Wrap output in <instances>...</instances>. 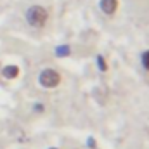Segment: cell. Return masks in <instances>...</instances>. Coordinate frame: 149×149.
<instances>
[{
	"label": "cell",
	"instance_id": "cell-6",
	"mask_svg": "<svg viewBox=\"0 0 149 149\" xmlns=\"http://www.w3.org/2000/svg\"><path fill=\"white\" fill-rule=\"evenodd\" d=\"M97 61H99V66H101V71H106V61H102V57H97Z\"/></svg>",
	"mask_w": 149,
	"mask_h": 149
},
{
	"label": "cell",
	"instance_id": "cell-1",
	"mask_svg": "<svg viewBox=\"0 0 149 149\" xmlns=\"http://www.w3.org/2000/svg\"><path fill=\"white\" fill-rule=\"evenodd\" d=\"M47 19H49V12H47V9L42 7V5H31V7L26 10V21H28V24L33 26V28H42V26H45Z\"/></svg>",
	"mask_w": 149,
	"mask_h": 149
},
{
	"label": "cell",
	"instance_id": "cell-5",
	"mask_svg": "<svg viewBox=\"0 0 149 149\" xmlns=\"http://www.w3.org/2000/svg\"><path fill=\"white\" fill-rule=\"evenodd\" d=\"M142 66L149 71V50H146V52L142 54Z\"/></svg>",
	"mask_w": 149,
	"mask_h": 149
},
{
	"label": "cell",
	"instance_id": "cell-4",
	"mask_svg": "<svg viewBox=\"0 0 149 149\" xmlns=\"http://www.w3.org/2000/svg\"><path fill=\"white\" fill-rule=\"evenodd\" d=\"M2 73H3L5 78H16V76L19 74V66H16V64H9V66L3 68Z\"/></svg>",
	"mask_w": 149,
	"mask_h": 149
},
{
	"label": "cell",
	"instance_id": "cell-2",
	"mask_svg": "<svg viewBox=\"0 0 149 149\" xmlns=\"http://www.w3.org/2000/svg\"><path fill=\"white\" fill-rule=\"evenodd\" d=\"M38 83L43 87V88H56L59 83H61V74L57 73L56 70H43L40 76H38Z\"/></svg>",
	"mask_w": 149,
	"mask_h": 149
},
{
	"label": "cell",
	"instance_id": "cell-7",
	"mask_svg": "<svg viewBox=\"0 0 149 149\" xmlns=\"http://www.w3.org/2000/svg\"><path fill=\"white\" fill-rule=\"evenodd\" d=\"M50 149H57V148H50Z\"/></svg>",
	"mask_w": 149,
	"mask_h": 149
},
{
	"label": "cell",
	"instance_id": "cell-3",
	"mask_svg": "<svg viewBox=\"0 0 149 149\" xmlns=\"http://www.w3.org/2000/svg\"><path fill=\"white\" fill-rule=\"evenodd\" d=\"M101 10L108 16H113L118 9V0H101Z\"/></svg>",
	"mask_w": 149,
	"mask_h": 149
}]
</instances>
